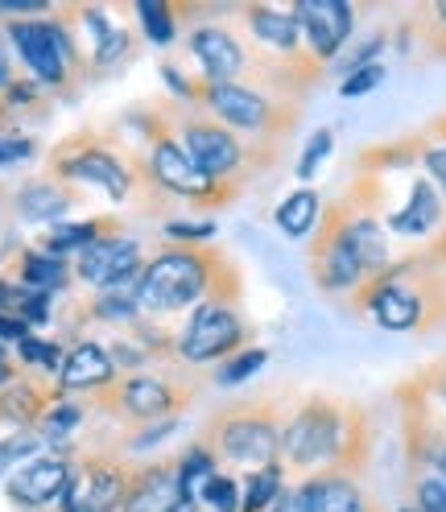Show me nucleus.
<instances>
[{
	"instance_id": "38",
	"label": "nucleus",
	"mask_w": 446,
	"mask_h": 512,
	"mask_svg": "<svg viewBox=\"0 0 446 512\" xmlns=\"http://www.w3.org/2000/svg\"><path fill=\"white\" fill-rule=\"evenodd\" d=\"M331 149H335V128H318V133H310V141L302 145V157H298L294 174H298L302 182H310L318 170H323V162L331 157Z\"/></svg>"
},
{
	"instance_id": "48",
	"label": "nucleus",
	"mask_w": 446,
	"mask_h": 512,
	"mask_svg": "<svg viewBox=\"0 0 446 512\" xmlns=\"http://www.w3.org/2000/svg\"><path fill=\"white\" fill-rule=\"evenodd\" d=\"M170 512H203V504H199V500H190V496H178V504H174Z\"/></svg>"
},
{
	"instance_id": "40",
	"label": "nucleus",
	"mask_w": 446,
	"mask_h": 512,
	"mask_svg": "<svg viewBox=\"0 0 446 512\" xmlns=\"http://www.w3.org/2000/svg\"><path fill=\"white\" fill-rule=\"evenodd\" d=\"M162 236L166 244H215V223L211 219H166Z\"/></svg>"
},
{
	"instance_id": "3",
	"label": "nucleus",
	"mask_w": 446,
	"mask_h": 512,
	"mask_svg": "<svg viewBox=\"0 0 446 512\" xmlns=\"http://www.w3.org/2000/svg\"><path fill=\"white\" fill-rule=\"evenodd\" d=\"M211 376L199 368H186L182 360H166L149 372L137 376H120L112 389L83 397L87 413L104 418L116 434H133L141 426H157V422H174L199 401L203 384Z\"/></svg>"
},
{
	"instance_id": "49",
	"label": "nucleus",
	"mask_w": 446,
	"mask_h": 512,
	"mask_svg": "<svg viewBox=\"0 0 446 512\" xmlns=\"http://www.w3.org/2000/svg\"><path fill=\"white\" fill-rule=\"evenodd\" d=\"M397 512H418V508H413V504H409V500H405V504H401V508H397Z\"/></svg>"
},
{
	"instance_id": "41",
	"label": "nucleus",
	"mask_w": 446,
	"mask_h": 512,
	"mask_svg": "<svg viewBox=\"0 0 446 512\" xmlns=\"http://www.w3.org/2000/svg\"><path fill=\"white\" fill-rule=\"evenodd\" d=\"M385 62H372V67H364V71H352L347 79H339V95L343 100H356V95H368V91H376L380 83H385Z\"/></svg>"
},
{
	"instance_id": "43",
	"label": "nucleus",
	"mask_w": 446,
	"mask_h": 512,
	"mask_svg": "<svg viewBox=\"0 0 446 512\" xmlns=\"http://www.w3.org/2000/svg\"><path fill=\"white\" fill-rule=\"evenodd\" d=\"M38 153V145L21 137V133H0V166H13V162H29Z\"/></svg>"
},
{
	"instance_id": "17",
	"label": "nucleus",
	"mask_w": 446,
	"mask_h": 512,
	"mask_svg": "<svg viewBox=\"0 0 446 512\" xmlns=\"http://www.w3.org/2000/svg\"><path fill=\"white\" fill-rule=\"evenodd\" d=\"M178 463L174 459H145L133 463L124 500L116 512H170L178 504Z\"/></svg>"
},
{
	"instance_id": "31",
	"label": "nucleus",
	"mask_w": 446,
	"mask_h": 512,
	"mask_svg": "<svg viewBox=\"0 0 446 512\" xmlns=\"http://www.w3.org/2000/svg\"><path fill=\"white\" fill-rule=\"evenodd\" d=\"M17 360L25 372H38V376H50L58 380L62 372V360H67V347H62L58 339H42V335H25L17 343Z\"/></svg>"
},
{
	"instance_id": "24",
	"label": "nucleus",
	"mask_w": 446,
	"mask_h": 512,
	"mask_svg": "<svg viewBox=\"0 0 446 512\" xmlns=\"http://www.w3.org/2000/svg\"><path fill=\"white\" fill-rule=\"evenodd\" d=\"M401 54H409L418 46L426 58H446V0L434 5H418L413 13H405V21L397 25V42Z\"/></svg>"
},
{
	"instance_id": "15",
	"label": "nucleus",
	"mask_w": 446,
	"mask_h": 512,
	"mask_svg": "<svg viewBox=\"0 0 446 512\" xmlns=\"http://www.w3.org/2000/svg\"><path fill=\"white\" fill-rule=\"evenodd\" d=\"M120 380L108 347L100 339H75L67 347V360H62V372H58V389L71 393V397H95L112 389V384Z\"/></svg>"
},
{
	"instance_id": "42",
	"label": "nucleus",
	"mask_w": 446,
	"mask_h": 512,
	"mask_svg": "<svg viewBox=\"0 0 446 512\" xmlns=\"http://www.w3.org/2000/svg\"><path fill=\"white\" fill-rule=\"evenodd\" d=\"M413 380H418L422 384V389L430 393V401L442 409V418H446V360H438V364H430L426 372H418V376H413Z\"/></svg>"
},
{
	"instance_id": "45",
	"label": "nucleus",
	"mask_w": 446,
	"mask_h": 512,
	"mask_svg": "<svg viewBox=\"0 0 446 512\" xmlns=\"http://www.w3.org/2000/svg\"><path fill=\"white\" fill-rule=\"evenodd\" d=\"M9 38H5V25H0V95H5V87L17 79V71H13V58H9Z\"/></svg>"
},
{
	"instance_id": "8",
	"label": "nucleus",
	"mask_w": 446,
	"mask_h": 512,
	"mask_svg": "<svg viewBox=\"0 0 446 512\" xmlns=\"http://www.w3.org/2000/svg\"><path fill=\"white\" fill-rule=\"evenodd\" d=\"M50 178L71 182L79 190H104L112 203H133L137 199V170H133V149L116 153L104 133L83 128V133L58 141L50 149Z\"/></svg>"
},
{
	"instance_id": "16",
	"label": "nucleus",
	"mask_w": 446,
	"mask_h": 512,
	"mask_svg": "<svg viewBox=\"0 0 446 512\" xmlns=\"http://www.w3.org/2000/svg\"><path fill=\"white\" fill-rule=\"evenodd\" d=\"M236 25L244 29L248 42H257L261 50L269 54H281V58H302L306 46H302V29L294 21L290 9H273V5H236L232 9Z\"/></svg>"
},
{
	"instance_id": "27",
	"label": "nucleus",
	"mask_w": 446,
	"mask_h": 512,
	"mask_svg": "<svg viewBox=\"0 0 446 512\" xmlns=\"http://www.w3.org/2000/svg\"><path fill=\"white\" fill-rule=\"evenodd\" d=\"M318 215H323V195H318V190H310V186H302V190H290V195L277 203L273 223L281 228V236L306 240V236L318 228Z\"/></svg>"
},
{
	"instance_id": "30",
	"label": "nucleus",
	"mask_w": 446,
	"mask_h": 512,
	"mask_svg": "<svg viewBox=\"0 0 446 512\" xmlns=\"http://www.w3.org/2000/svg\"><path fill=\"white\" fill-rule=\"evenodd\" d=\"M174 463H178V492H182V496H190V500H199L203 479L219 471V459L207 451V446H203L199 438L190 442V446H182V451L174 455Z\"/></svg>"
},
{
	"instance_id": "14",
	"label": "nucleus",
	"mask_w": 446,
	"mask_h": 512,
	"mask_svg": "<svg viewBox=\"0 0 446 512\" xmlns=\"http://www.w3.org/2000/svg\"><path fill=\"white\" fill-rule=\"evenodd\" d=\"M290 13L302 29V46L314 62L343 58L347 42L356 34V9L347 0H298Z\"/></svg>"
},
{
	"instance_id": "7",
	"label": "nucleus",
	"mask_w": 446,
	"mask_h": 512,
	"mask_svg": "<svg viewBox=\"0 0 446 512\" xmlns=\"http://www.w3.org/2000/svg\"><path fill=\"white\" fill-rule=\"evenodd\" d=\"M195 108L232 128L244 141H257L269 149H281L302 120V104L273 100V95L248 87V83H203L195 87Z\"/></svg>"
},
{
	"instance_id": "22",
	"label": "nucleus",
	"mask_w": 446,
	"mask_h": 512,
	"mask_svg": "<svg viewBox=\"0 0 446 512\" xmlns=\"http://www.w3.org/2000/svg\"><path fill=\"white\" fill-rule=\"evenodd\" d=\"M298 492H302L306 512H385V508H380V504L360 488V479L335 475V471H323V475L302 479Z\"/></svg>"
},
{
	"instance_id": "4",
	"label": "nucleus",
	"mask_w": 446,
	"mask_h": 512,
	"mask_svg": "<svg viewBox=\"0 0 446 512\" xmlns=\"http://www.w3.org/2000/svg\"><path fill=\"white\" fill-rule=\"evenodd\" d=\"M5 38L17 50L25 75L42 83L58 100H75V95L91 83L87 50L75 34V25L67 9H58L50 17H25V21H0Z\"/></svg>"
},
{
	"instance_id": "28",
	"label": "nucleus",
	"mask_w": 446,
	"mask_h": 512,
	"mask_svg": "<svg viewBox=\"0 0 446 512\" xmlns=\"http://www.w3.org/2000/svg\"><path fill=\"white\" fill-rule=\"evenodd\" d=\"M133 17H137V29L149 46H174L178 42V9L174 0H137L133 5Z\"/></svg>"
},
{
	"instance_id": "23",
	"label": "nucleus",
	"mask_w": 446,
	"mask_h": 512,
	"mask_svg": "<svg viewBox=\"0 0 446 512\" xmlns=\"http://www.w3.org/2000/svg\"><path fill=\"white\" fill-rule=\"evenodd\" d=\"M108 236H124V219L120 215H91V219H62L54 228H46L38 236V248L50 252V256H62V261H71V256L87 252L91 244H100Z\"/></svg>"
},
{
	"instance_id": "36",
	"label": "nucleus",
	"mask_w": 446,
	"mask_h": 512,
	"mask_svg": "<svg viewBox=\"0 0 446 512\" xmlns=\"http://www.w3.org/2000/svg\"><path fill=\"white\" fill-rule=\"evenodd\" d=\"M42 446H46V442L38 438V430H17V434H5V438H0V479H9L21 463L38 459Z\"/></svg>"
},
{
	"instance_id": "18",
	"label": "nucleus",
	"mask_w": 446,
	"mask_h": 512,
	"mask_svg": "<svg viewBox=\"0 0 446 512\" xmlns=\"http://www.w3.org/2000/svg\"><path fill=\"white\" fill-rule=\"evenodd\" d=\"M62 397L58 380L38 376V372H25L17 380H9L0 389V426H13V430H38V422L46 418V409Z\"/></svg>"
},
{
	"instance_id": "19",
	"label": "nucleus",
	"mask_w": 446,
	"mask_h": 512,
	"mask_svg": "<svg viewBox=\"0 0 446 512\" xmlns=\"http://www.w3.org/2000/svg\"><path fill=\"white\" fill-rule=\"evenodd\" d=\"M446 223V199L438 195V186L426 174H413L409 182V199L385 215V232L389 236H409V240H422L430 232H438Z\"/></svg>"
},
{
	"instance_id": "35",
	"label": "nucleus",
	"mask_w": 446,
	"mask_h": 512,
	"mask_svg": "<svg viewBox=\"0 0 446 512\" xmlns=\"http://www.w3.org/2000/svg\"><path fill=\"white\" fill-rule=\"evenodd\" d=\"M199 504L207 512H240V475H232V471L207 475L199 488Z\"/></svg>"
},
{
	"instance_id": "2",
	"label": "nucleus",
	"mask_w": 446,
	"mask_h": 512,
	"mask_svg": "<svg viewBox=\"0 0 446 512\" xmlns=\"http://www.w3.org/2000/svg\"><path fill=\"white\" fill-rule=\"evenodd\" d=\"M244 277L228 248L219 244H162L149 252L145 277L137 285L141 310L149 318H186L203 302H232L240 306Z\"/></svg>"
},
{
	"instance_id": "39",
	"label": "nucleus",
	"mask_w": 446,
	"mask_h": 512,
	"mask_svg": "<svg viewBox=\"0 0 446 512\" xmlns=\"http://www.w3.org/2000/svg\"><path fill=\"white\" fill-rule=\"evenodd\" d=\"M389 50V34H372V38H364L360 46H352L339 62H335V75L339 79H347L352 71H364V67H372V62H380V54Z\"/></svg>"
},
{
	"instance_id": "11",
	"label": "nucleus",
	"mask_w": 446,
	"mask_h": 512,
	"mask_svg": "<svg viewBox=\"0 0 446 512\" xmlns=\"http://www.w3.org/2000/svg\"><path fill=\"white\" fill-rule=\"evenodd\" d=\"M244 347H252V323L244 318V310L232 306V302L195 306L178 323V335H174V356L186 368H199V372L207 364L232 360L236 351H244Z\"/></svg>"
},
{
	"instance_id": "37",
	"label": "nucleus",
	"mask_w": 446,
	"mask_h": 512,
	"mask_svg": "<svg viewBox=\"0 0 446 512\" xmlns=\"http://www.w3.org/2000/svg\"><path fill=\"white\" fill-rule=\"evenodd\" d=\"M409 504L418 512H446V484L434 471H409Z\"/></svg>"
},
{
	"instance_id": "46",
	"label": "nucleus",
	"mask_w": 446,
	"mask_h": 512,
	"mask_svg": "<svg viewBox=\"0 0 446 512\" xmlns=\"http://www.w3.org/2000/svg\"><path fill=\"white\" fill-rule=\"evenodd\" d=\"M269 512H306V504H302V492H298V484L290 488V484H285V492L269 504Z\"/></svg>"
},
{
	"instance_id": "25",
	"label": "nucleus",
	"mask_w": 446,
	"mask_h": 512,
	"mask_svg": "<svg viewBox=\"0 0 446 512\" xmlns=\"http://www.w3.org/2000/svg\"><path fill=\"white\" fill-rule=\"evenodd\" d=\"M141 34L129 25V21H112L108 34L87 46V67H91V79H100V75H116L124 67H133L137 54H141Z\"/></svg>"
},
{
	"instance_id": "6",
	"label": "nucleus",
	"mask_w": 446,
	"mask_h": 512,
	"mask_svg": "<svg viewBox=\"0 0 446 512\" xmlns=\"http://www.w3.org/2000/svg\"><path fill=\"white\" fill-rule=\"evenodd\" d=\"M162 112L174 128V137L182 141V149L190 153L207 178L215 182H228V186H240L261 174L269 166H277L281 149H269V145H257V141H244L232 128H223L219 120H211L207 112L190 108V104H174V100H162Z\"/></svg>"
},
{
	"instance_id": "34",
	"label": "nucleus",
	"mask_w": 446,
	"mask_h": 512,
	"mask_svg": "<svg viewBox=\"0 0 446 512\" xmlns=\"http://www.w3.org/2000/svg\"><path fill=\"white\" fill-rule=\"evenodd\" d=\"M413 153H418V166L426 170V178L438 186V195L446 199V137L426 128V133L413 137Z\"/></svg>"
},
{
	"instance_id": "26",
	"label": "nucleus",
	"mask_w": 446,
	"mask_h": 512,
	"mask_svg": "<svg viewBox=\"0 0 446 512\" xmlns=\"http://www.w3.org/2000/svg\"><path fill=\"white\" fill-rule=\"evenodd\" d=\"M87 418H91L87 405H83L79 397H71V393H62V397L46 409V418L38 422V438H42L46 446H54V451L71 455L75 434L83 430V422H87Z\"/></svg>"
},
{
	"instance_id": "9",
	"label": "nucleus",
	"mask_w": 446,
	"mask_h": 512,
	"mask_svg": "<svg viewBox=\"0 0 446 512\" xmlns=\"http://www.w3.org/2000/svg\"><path fill=\"white\" fill-rule=\"evenodd\" d=\"M178 25L186 21L182 50L195 58L203 83H244L248 79V38L236 25L232 9L211 5H174Z\"/></svg>"
},
{
	"instance_id": "29",
	"label": "nucleus",
	"mask_w": 446,
	"mask_h": 512,
	"mask_svg": "<svg viewBox=\"0 0 446 512\" xmlns=\"http://www.w3.org/2000/svg\"><path fill=\"white\" fill-rule=\"evenodd\" d=\"M285 492V467H257L240 475V512H269V504Z\"/></svg>"
},
{
	"instance_id": "10",
	"label": "nucleus",
	"mask_w": 446,
	"mask_h": 512,
	"mask_svg": "<svg viewBox=\"0 0 446 512\" xmlns=\"http://www.w3.org/2000/svg\"><path fill=\"white\" fill-rule=\"evenodd\" d=\"M310 277H314L318 290L331 294V298L356 294L368 281L364 256H360V244H356L352 203L347 199L323 207V215H318V228H314V240H310Z\"/></svg>"
},
{
	"instance_id": "47",
	"label": "nucleus",
	"mask_w": 446,
	"mask_h": 512,
	"mask_svg": "<svg viewBox=\"0 0 446 512\" xmlns=\"http://www.w3.org/2000/svg\"><path fill=\"white\" fill-rule=\"evenodd\" d=\"M21 376V368H17V360L9 356V351H5V343H0V389H5V384L9 380H17Z\"/></svg>"
},
{
	"instance_id": "33",
	"label": "nucleus",
	"mask_w": 446,
	"mask_h": 512,
	"mask_svg": "<svg viewBox=\"0 0 446 512\" xmlns=\"http://www.w3.org/2000/svg\"><path fill=\"white\" fill-rule=\"evenodd\" d=\"M265 364H269V351H265V347H244V351H236L232 360H223V364L211 372V380L219 384V389H236V384H244V380L257 376Z\"/></svg>"
},
{
	"instance_id": "21",
	"label": "nucleus",
	"mask_w": 446,
	"mask_h": 512,
	"mask_svg": "<svg viewBox=\"0 0 446 512\" xmlns=\"http://www.w3.org/2000/svg\"><path fill=\"white\" fill-rule=\"evenodd\" d=\"M83 199H87V190L42 174V178H29V182L17 186V203L13 207H17V215L25 223H46V228H54V223H62V215L75 211Z\"/></svg>"
},
{
	"instance_id": "5",
	"label": "nucleus",
	"mask_w": 446,
	"mask_h": 512,
	"mask_svg": "<svg viewBox=\"0 0 446 512\" xmlns=\"http://www.w3.org/2000/svg\"><path fill=\"white\" fill-rule=\"evenodd\" d=\"M285 405L277 397H236L228 405L211 409V418L199 430V442L219 459V467L257 471L281 463V430H285Z\"/></svg>"
},
{
	"instance_id": "13",
	"label": "nucleus",
	"mask_w": 446,
	"mask_h": 512,
	"mask_svg": "<svg viewBox=\"0 0 446 512\" xmlns=\"http://www.w3.org/2000/svg\"><path fill=\"white\" fill-rule=\"evenodd\" d=\"M71 479H75V459H71V455H62V451L38 455V459L21 463V467L5 479V496H9L13 508H21V512H54L58 500L67 496Z\"/></svg>"
},
{
	"instance_id": "50",
	"label": "nucleus",
	"mask_w": 446,
	"mask_h": 512,
	"mask_svg": "<svg viewBox=\"0 0 446 512\" xmlns=\"http://www.w3.org/2000/svg\"><path fill=\"white\" fill-rule=\"evenodd\" d=\"M442 331H446V327H442Z\"/></svg>"
},
{
	"instance_id": "1",
	"label": "nucleus",
	"mask_w": 446,
	"mask_h": 512,
	"mask_svg": "<svg viewBox=\"0 0 446 512\" xmlns=\"http://www.w3.org/2000/svg\"><path fill=\"white\" fill-rule=\"evenodd\" d=\"M376 451L372 413L343 397H306L285 418L281 430V467L285 475H360Z\"/></svg>"
},
{
	"instance_id": "20",
	"label": "nucleus",
	"mask_w": 446,
	"mask_h": 512,
	"mask_svg": "<svg viewBox=\"0 0 446 512\" xmlns=\"http://www.w3.org/2000/svg\"><path fill=\"white\" fill-rule=\"evenodd\" d=\"M0 273H9L13 281H21L25 290H34V294H62V290H71V285H75L71 261L42 252L38 244L9 248V261L0 265Z\"/></svg>"
},
{
	"instance_id": "44",
	"label": "nucleus",
	"mask_w": 446,
	"mask_h": 512,
	"mask_svg": "<svg viewBox=\"0 0 446 512\" xmlns=\"http://www.w3.org/2000/svg\"><path fill=\"white\" fill-rule=\"evenodd\" d=\"M25 335H34V327L21 323L13 314H0V343H21Z\"/></svg>"
},
{
	"instance_id": "12",
	"label": "nucleus",
	"mask_w": 446,
	"mask_h": 512,
	"mask_svg": "<svg viewBox=\"0 0 446 512\" xmlns=\"http://www.w3.org/2000/svg\"><path fill=\"white\" fill-rule=\"evenodd\" d=\"M145 248L137 236H108L100 244H91L87 252H79L71 269H75V285L100 294V290H137L145 277Z\"/></svg>"
},
{
	"instance_id": "32",
	"label": "nucleus",
	"mask_w": 446,
	"mask_h": 512,
	"mask_svg": "<svg viewBox=\"0 0 446 512\" xmlns=\"http://www.w3.org/2000/svg\"><path fill=\"white\" fill-rule=\"evenodd\" d=\"M0 104H5L9 120H25V116H46V87L34 83L29 75H17L5 95H0Z\"/></svg>"
}]
</instances>
